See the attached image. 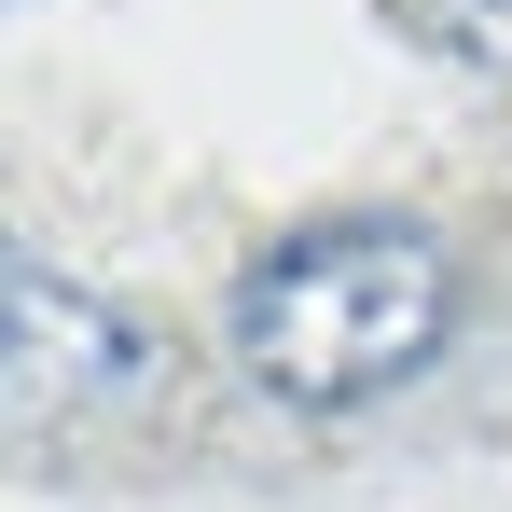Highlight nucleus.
<instances>
[{
	"instance_id": "3",
	"label": "nucleus",
	"mask_w": 512,
	"mask_h": 512,
	"mask_svg": "<svg viewBox=\"0 0 512 512\" xmlns=\"http://www.w3.org/2000/svg\"><path fill=\"white\" fill-rule=\"evenodd\" d=\"M388 28L471 84H512V0H388Z\"/></svg>"
},
{
	"instance_id": "2",
	"label": "nucleus",
	"mask_w": 512,
	"mask_h": 512,
	"mask_svg": "<svg viewBox=\"0 0 512 512\" xmlns=\"http://www.w3.org/2000/svg\"><path fill=\"white\" fill-rule=\"evenodd\" d=\"M0 374H14L28 443L111 429V416H139V402L167 388L153 333H139L97 277H70V263H42V250H14V277H0Z\"/></svg>"
},
{
	"instance_id": "1",
	"label": "nucleus",
	"mask_w": 512,
	"mask_h": 512,
	"mask_svg": "<svg viewBox=\"0 0 512 512\" xmlns=\"http://www.w3.org/2000/svg\"><path fill=\"white\" fill-rule=\"evenodd\" d=\"M236 374L291 416H360L388 388H416L457 346V250L416 208H319L291 236H263L236 305Z\"/></svg>"
}]
</instances>
